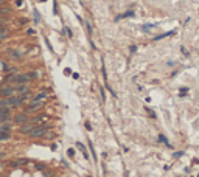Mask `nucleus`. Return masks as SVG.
<instances>
[{"instance_id": "7ed1b4c3", "label": "nucleus", "mask_w": 199, "mask_h": 177, "mask_svg": "<svg viewBox=\"0 0 199 177\" xmlns=\"http://www.w3.org/2000/svg\"><path fill=\"white\" fill-rule=\"evenodd\" d=\"M16 90V87L12 84H3L2 86V95L6 98V97H12V92Z\"/></svg>"}, {"instance_id": "f8f14e48", "label": "nucleus", "mask_w": 199, "mask_h": 177, "mask_svg": "<svg viewBox=\"0 0 199 177\" xmlns=\"http://www.w3.org/2000/svg\"><path fill=\"white\" fill-rule=\"evenodd\" d=\"M76 146H78L79 149H81V152L84 154V157H86V158H89V154H87V149L84 148V145H81V143H76Z\"/></svg>"}, {"instance_id": "0eeeda50", "label": "nucleus", "mask_w": 199, "mask_h": 177, "mask_svg": "<svg viewBox=\"0 0 199 177\" xmlns=\"http://www.w3.org/2000/svg\"><path fill=\"white\" fill-rule=\"evenodd\" d=\"M34 128H36V124H33V123H31V124H23V126L20 128V132H22V134H31V131H33Z\"/></svg>"}, {"instance_id": "ddd939ff", "label": "nucleus", "mask_w": 199, "mask_h": 177, "mask_svg": "<svg viewBox=\"0 0 199 177\" xmlns=\"http://www.w3.org/2000/svg\"><path fill=\"white\" fill-rule=\"evenodd\" d=\"M11 137V135L8 132H0V140H8Z\"/></svg>"}, {"instance_id": "423d86ee", "label": "nucleus", "mask_w": 199, "mask_h": 177, "mask_svg": "<svg viewBox=\"0 0 199 177\" xmlns=\"http://www.w3.org/2000/svg\"><path fill=\"white\" fill-rule=\"evenodd\" d=\"M47 121H48V117L47 115H41V117H34L31 120V123L33 124H42V123H47Z\"/></svg>"}, {"instance_id": "6e6552de", "label": "nucleus", "mask_w": 199, "mask_h": 177, "mask_svg": "<svg viewBox=\"0 0 199 177\" xmlns=\"http://www.w3.org/2000/svg\"><path fill=\"white\" fill-rule=\"evenodd\" d=\"M42 104L44 103H41V101H36V100H33L30 104H28V111H36V109H39V107H42Z\"/></svg>"}, {"instance_id": "1a4fd4ad", "label": "nucleus", "mask_w": 199, "mask_h": 177, "mask_svg": "<svg viewBox=\"0 0 199 177\" xmlns=\"http://www.w3.org/2000/svg\"><path fill=\"white\" fill-rule=\"evenodd\" d=\"M8 54H9V58H12V59H20L23 53H22V51H17V50H9Z\"/></svg>"}, {"instance_id": "dca6fc26", "label": "nucleus", "mask_w": 199, "mask_h": 177, "mask_svg": "<svg viewBox=\"0 0 199 177\" xmlns=\"http://www.w3.org/2000/svg\"><path fill=\"white\" fill-rule=\"evenodd\" d=\"M67 154H69V157L72 158V157L75 155V151H73V149H69V151H67Z\"/></svg>"}, {"instance_id": "4468645a", "label": "nucleus", "mask_w": 199, "mask_h": 177, "mask_svg": "<svg viewBox=\"0 0 199 177\" xmlns=\"http://www.w3.org/2000/svg\"><path fill=\"white\" fill-rule=\"evenodd\" d=\"M6 36H8V30H6V26L3 25L2 26V39H6Z\"/></svg>"}, {"instance_id": "9b49d317", "label": "nucleus", "mask_w": 199, "mask_h": 177, "mask_svg": "<svg viewBox=\"0 0 199 177\" xmlns=\"http://www.w3.org/2000/svg\"><path fill=\"white\" fill-rule=\"evenodd\" d=\"M11 124L9 123H2V124H0V132H9L11 131Z\"/></svg>"}, {"instance_id": "9d476101", "label": "nucleus", "mask_w": 199, "mask_h": 177, "mask_svg": "<svg viewBox=\"0 0 199 177\" xmlns=\"http://www.w3.org/2000/svg\"><path fill=\"white\" fill-rule=\"evenodd\" d=\"M16 90H17L20 95H25V93H28V86H26V84H19Z\"/></svg>"}, {"instance_id": "20e7f679", "label": "nucleus", "mask_w": 199, "mask_h": 177, "mask_svg": "<svg viewBox=\"0 0 199 177\" xmlns=\"http://www.w3.org/2000/svg\"><path fill=\"white\" fill-rule=\"evenodd\" d=\"M45 131H47V126H37L31 131V137H44L45 135Z\"/></svg>"}, {"instance_id": "f03ea898", "label": "nucleus", "mask_w": 199, "mask_h": 177, "mask_svg": "<svg viewBox=\"0 0 199 177\" xmlns=\"http://www.w3.org/2000/svg\"><path fill=\"white\" fill-rule=\"evenodd\" d=\"M9 117H11L9 107H6V106H0V121H2V123H8Z\"/></svg>"}, {"instance_id": "39448f33", "label": "nucleus", "mask_w": 199, "mask_h": 177, "mask_svg": "<svg viewBox=\"0 0 199 177\" xmlns=\"http://www.w3.org/2000/svg\"><path fill=\"white\" fill-rule=\"evenodd\" d=\"M26 120H28V115H26L25 112L17 114V115H16V118H14V121H16L17 124H25V123H26Z\"/></svg>"}, {"instance_id": "2eb2a0df", "label": "nucleus", "mask_w": 199, "mask_h": 177, "mask_svg": "<svg viewBox=\"0 0 199 177\" xmlns=\"http://www.w3.org/2000/svg\"><path fill=\"white\" fill-rule=\"evenodd\" d=\"M89 146H90V152H92V155H94V158L97 160V154H95V151H94V145H92V143L89 141Z\"/></svg>"}, {"instance_id": "f257e3e1", "label": "nucleus", "mask_w": 199, "mask_h": 177, "mask_svg": "<svg viewBox=\"0 0 199 177\" xmlns=\"http://www.w3.org/2000/svg\"><path fill=\"white\" fill-rule=\"evenodd\" d=\"M20 98H16V97H6L2 100L0 106H6V107H12V106H20Z\"/></svg>"}]
</instances>
